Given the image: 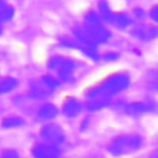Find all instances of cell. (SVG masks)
Wrapping results in <instances>:
<instances>
[{"instance_id": "6", "label": "cell", "mask_w": 158, "mask_h": 158, "mask_svg": "<svg viewBox=\"0 0 158 158\" xmlns=\"http://www.w3.org/2000/svg\"><path fill=\"white\" fill-rule=\"evenodd\" d=\"M132 35L139 40L143 41H151L153 38H156L158 36V30L154 26H149V25H141L137 26L133 31Z\"/></svg>"}, {"instance_id": "20", "label": "cell", "mask_w": 158, "mask_h": 158, "mask_svg": "<svg viewBox=\"0 0 158 158\" xmlns=\"http://www.w3.org/2000/svg\"><path fill=\"white\" fill-rule=\"evenodd\" d=\"M104 58L106 60H114V59H117L118 58V54H116V53H107V54L104 56Z\"/></svg>"}, {"instance_id": "5", "label": "cell", "mask_w": 158, "mask_h": 158, "mask_svg": "<svg viewBox=\"0 0 158 158\" xmlns=\"http://www.w3.org/2000/svg\"><path fill=\"white\" fill-rule=\"evenodd\" d=\"M32 154L35 158H59V152L53 144H37Z\"/></svg>"}, {"instance_id": "14", "label": "cell", "mask_w": 158, "mask_h": 158, "mask_svg": "<svg viewBox=\"0 0 158 158\" xmlns=\"http://www.w3.org/2000/svg\"><path fill=\"white\" fill-rule=\"evenodd\" d=\"M147 86L151 90H158V69L147 75Z\"/></svg>"}, {"instance_id": "15", "label": "cell", "mask_w": 158, "mask_h": 158, "mask_svg": "<svg viewBox=\"0 0 158 158\" xmlns=\"http://www.w3.org/2000/svg\"><path fill=\"white\" fill-rule=\"evenodd\" d=\"M85 22L86 25H101V19L96 12L90 11L85 16Z\"/></svg>"}, {"instance_id": "3", "label": "cell", "mask_w": 158, "mask_h": 158, "mask_svg": "<svg viewBox=\"0 0 158 158\" xmlns=\"http://www.w3.org/2000/svg\"><path fill=\"white\" fill-rule=\"evenodd\" d=\"M48 67L52 68V69H56L58 72V75H59L60 79L68 80L72 77V74L75 69V63L73 60L64 59V58H60V57H53L49 60Z\"/></svg>"}, {"instance_id": "11", "label": "cell", "mask_w": 158, "mask_h": 158, "mask_svg": "<svg viewBox=\"0 0 158 158\" xmlns=\"http://www.w3.org/2000/svg\"><path fill=\"white\" fill-rule=\"evenodd\" d=\"M17 86V80L14 78H5L0 80V94L9 93Z\"/></svg>"}, {"instance_id": "21", "label": "cell", "mask_w": 158, "mask_h": 158, "mask_svg": "<svg viewBox=\"0 0 158 158\" xmlns=\"http://www.w3.org/2000/svg\"><path fill=\"white\" fill-rule=\"evenodd\" d=\"M149 158H158V151L153 152V153L151 154V157H149Z\"/></svg>"}, {"instance_id": "17", "label": "cell", "mask_w": 158, "mask_h": 158, "mask_svg": "<svg viewBox=\"0 0 158 158\" xmlns=\"http://www.w3.org/2000/svg\"><path fill=\"white\" fill-rule=\"evenodd\" d=\"M107 104H109V100L101 98V100H99V101H93V102H90V104L88 105V109H89V110H98V109H101V107L106 106Z\"/></svg>"}, {"instance_id": "22", "label": "cell", "mask_w": 158, "mask_h": 158, "mask_svg": "<svg viewBox=\"0 0 158 158\" xmlns=\"http://www.w3.org/2000/svg\"><path fill=\"white\" fill-rule=\"evenodd\" d=\"M2 33V27H1V25H0V35Z\"/></svg>"}, {"instance_id": "13", "label": "cell", "mask_w": 158, "mask_h": 158, "mask_svg": "<svg viewBox=\"0 0 158 158\" xmlns=\"http://www.w3.org/2000/svg\"><path fill=\"white\" fill-rule=\"evenodd\" d=\"M21 125H23V120L17 117V116L7 117L2 121V127L4 128H14V127H19Z\"/></svg>"}, {"instance_id": "9", "label": "cell", "mask_w": 158, "mask_h": 158, "mask_svg": "<svg viewBox=\"0 0 158 158\" xmlns=\"http://www.w3.org/2000/svg\"><path fill=\"white\" fill-rule=\"evenodd\" d=\"M80 109H81L80 104L75 99H68L63 105V112L68 117H75L79 114Z\"/></svg>"}, {"instance_id": "16", "label": "cell", "mask_w": 158, "mask_h": 158, "mask_svg": "<svg viewBox=\"0 0 158 158\" xmlns=\"http://www.w3.org/2000/svg\"><path fill=\"white\" fill-rule=\"evenodd\" d=\"M42 81L48 86V88H51L52 90L53 89H56L58 85H59V83H58V80L56 79V78H53L52 75H46V77H43V79H42Z\"/></svg>"}, {"instance_id": "7", "label": "cell", "mask_w": 158, "mask_h": 158, "mask_svg": "<svg viewBox=\"0 0 158 158\" xmlns=\"http://www.w3.org/2000/svg\"><path fill=\"white\" fill-rule=\"evenodd\" d=\"M154 105L148 104V102H131L126 106V112L130 115H138L143 112H149L154 111Z\"/></svg>"}, {"instance_id": "10", "label": "cell", "mask_w": 158, "mask_h": 158, "mask_svg": "<svg viewBox=\"0 0 158 158\" xmlns=\"http://www.w3.org/2000/svg\"><path fill=\"white\" fill-rule=\"evenodd\" d=\"M57 114H58V109L53 104H46L38 111L40 117L43 118V120H51V118L56 117Z\"/></svg>"}, {"instance_id": "12", "label": "cell", "mask_w": 158, "mask_h": 158, "mask_svg": "<svg viewBox=\"0 0 158 158\" xmlns=\"http://www.w3.org/2000/svg\"><path fill=\"white\" fill-rule=\"evenodd\" d=\"M14 9L6 4H1L0 5V22H4V21H9L12 19L14 16Z\"/></svg>"}, {"instance_id": "8", "label": "cell", "mask_w": 158, "mask_h": 158, "mask_svg": "<svg viewBox=\"0 0 158 158\" xmlns=\"http://www.w3.org/2000/svg\"><path fill=\"white\" fill-rule=\"evenodd\" d=\"M30 91L32 94V96L35 98H47L51 93H52V89L48 88L42 80L41 81H35L30 85Z\"/></svg>"}, {"instance_id": "18", "label": "cell", "mask_w": 158, "mask_h": 158, "mask_svg": "<svg viewBox=\"0 0 158 158\" xmlns=\"http://www.w3.org/2000/svg\"><path fill=\"white\" fill-rule=\"evenodd\" d=\"M1 158H20V157L15 151H6L2 153Z\"/></svg>"}, {"instance_id": "1", "label": "cell", "mask_w": 158, "mask_h": 158, "mask_svg": "<svg viewBox=\"0 0 158 158\" xmlns=\"http://www.w3.org/2000/svg\"><path fill=\"white\" fill-rule=\"evenodd\" d=\"M130 85V77L126 74H115L107 79H105L102 83H100L98 86L90 89L86 95L89 98H107L116 93H120L125 90Z\"/></svg>"}, {"instance_id": "19", "label": "cell", "mask_w": 158, "mask_h": 158, "mask_svg": "<svg viewBox=\"0 0 158 158\" xmlns=\"http://www.w3.org/2000/svg\"><path fill=\"white\" fill-rule=\"evenodd\" d=\"M149 16H151V19H152L154 22H157V23H158V6H154V7L151 10Z\"/></svg>"}, {"instance_id": "2", "label": "cell", "mask_w": 158, "mask_h": 158, "mask_svg": "<svg viewBox=\"0 0 158 158\" xmlns=\"http://www.w3.org/2000/svg\"><path fill=\"white\" fill-rule=\"evenodd\" d=\"M142 147V138L137 135H123L116 137L109 144V152L112 156H126L137 152Z\"/></svg>"}, {"instance_id": "4", "label": "cell", "mask_w": 158, "mask_h": 158, "mask_svg": "<svg viewBox=\"0 0 158 158\" xmlns=\"http://www.w3.org/2000/svg\"><path fill=\"white\" fill-rule=\"evenodd\" d=\"M41 136L43 137V139H46L48 143H51L53 146L54 144H59V143H62L64 141V132L56 123L46 125L41 131Z\"/></svg>"}]
</instances>
